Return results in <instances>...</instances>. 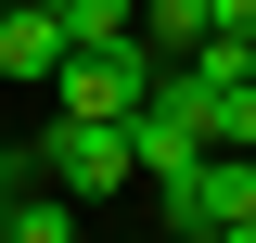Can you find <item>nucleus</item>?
Returning a JSON list of instances; mask_svg holds the SVG:
<instances>
[{
    "instance_id": "obj_3",
    "label": "nucleus",
    "mask_w": 256,
    "mask_h": 243,
    "mask_svg": "<svg viewBox=\"0 0 256 243\" xmlns=\"http://www.w3.org/2000/svg\"><path fill=\"white\" fill-rule=\"evenodd\" d=\"M205 141H218V128H205V90H192L180 64H166V77H154V102L128 116V154H141V192H180Z\"/></svg>"
},
{
    "instance_id": "obj_4",
    "label": "nucleus",
    "mask_w": 256,
    "mask_h": 243,
    "mask_svg": "<svg viewBox=\"0 0 256 243\" xmlns=\"http://www.w3.org/2000/svg\"><path fill=\"white\" fill-rule=\"evenodd\" d=\"M0 77L13 90H52L64 77V13L52 0H0Z\"/></svg>"
},
{
    "instance_id": "obj_8",
    "label": "nucleus",
    "mask_w": 256,
    "mask_h": 243,
    "mask_svg": "<svg viewBox=\"0 0 256 243\" xmlns=\"http://www.w3.org/2000/svg\"><path fill=\"white\" fill-rule=\"evenodd\" d=\"M0 192H26V154H13V141H0Z\"/></svg>"
},
{
    "instance_id": "obj_2",
    "label": "nucleus",
    "mask_w": 256,
    "mask_h": 243,
    "mask_svg": "<svg viewBox=\"0 0 256 243\" xmlns=\"http://www.w3.org/2000/svg\"><path fill=\"white\" fill-rule=\"evenodd\" d=\"M154 205H166V230H192V243H256V154L244 141H205V154H192V180L180 192H154Z\"/></svg>"
},
{
    "instance_id": "obj_5",
    "label": "nucleus",
    "mask_w": 256,
    "mask_h": 243,
    "mask_svg": "<svg viewBox=\"0 0 256 243\" xmlns=\"http://www.w3.org/2000/svg\"><path fill=\"white\" fill-rule=\"evenodd\" d=\"M64 13V52H128L141 38V0H52Z\"/></svg>"
},
{
    "instance_id": "obj_9",
    "label": "nucleus",
    "mask_w": 256,
    "mask_h": 243,
    "mask_svg": "<svg viewBox=\"0 0 256 243\" xmlns=\"http://www.w3.org/2000/svg\"><path fill=\"white\" fill-rule=\"evenodd\" d=\"M218 26H244V38H256V0H218Z\"/></svg>"
},
{
    "instance_id": "obj_6",
    "label": "nucleus",
    "mask_w": 256,
    "mask_h": 243,
    "mask_svg": "<svg viewBox=\"0 0 256 243\" xmlns=\"http://www.w3.org/2000/svg\"><path fill=\"white\" fill-rule=\"evenodd\" d=\"M205 26H218V0H141V38H154L166 64H180V52H192Z\"/></svg>"
},
{
    "instance_id": "obj_1",
    "label": "nucleus",
    "mask_w": 256,
    "mask_h": 243,
    "mask_svg": "<svg viewBox=\"0 0 256 243\" xmlns=\"http://www.w3.org/2000/svg\"><path fill=\"white\" fill-rule=\"evenodd\" d=\"M26 166H38L52 192H77V205H116V192L141 180V154H128V116H52V128L26 141Z\"/></svg>"
},
{
    "instance_id": "obj_7",
    "label": "nucleus",
    "mask_w": 256,
    "mask_h": 243,
    "mask_svg": "<svg viewBox=\"0 0 256 243\" xmlns=\"http://www.w3.org/2000/svg\"><path fill=\"white\" fill-rule=\"evenodd\" d=\"M77 230V192H52V205H13V243H64Z\"/></svg>"
}]
</instances>
